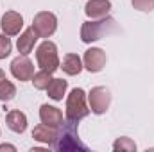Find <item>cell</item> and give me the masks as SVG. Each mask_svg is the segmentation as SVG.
I'll use <instances>...</instances> for the list:
<instances>
[{
  "label": "cell",
  "instance_id": "obj_22",
  "mask_svg": "<svg viewBox=\"0 0 154 152\" xmlns=\"http://www.w3.org/2000/svg\"><path fill=\"white\" fill-rule=\"evenodd\" d=\"M5 149H9V150H14V147H11V145H2V147H0V150H5Z\"/></svg>",
  "mask_w": 154,
  "mask_h": 152
},
{
  "label": "cell",
  "instance_id": "obj_20",
  "mask_svg": "<svg viewBox=\"0 0 154 152\" xmlns=\"http://www.w3.org/2000/svg\"><path fill=\"white\" fill-rule=\"evenodd\" d=\"M115 150H136V145L129 140V138H120L115 141Z\"/></svg>",
  "mask_w": 154,
  "mask_h": 152
},
{
  "label": "cell",
  "instance_id": "obj_12",
  "mask_svg": "<svg viewBox=\"0 0 154 152\" xmlns=\"http://www.w3.org/2000/svg\"><path fill=\"white\" fill-rule=\"evenodd\" d=\"M111 9L109 0H90L86 4V14L90 18H104Z\"/></svg>",
  "mask_w": 154,
  "mask_h": 152
},
{
  "label": "cell",
  "instance_id": "obj_17",
  "mask_svg": "<svg viewBox=\"0 0 154 152\" xmlns=\"http://www.w3.org/2000/svg\"><path fill=\"white\" fill-rule=\"evenodd\" d=\"M16 95V88L13 86V82L7 81L5 74L0 70V100H11Z\"/></svg>",
  "mask_w": 154,
  "mask_h": 152
},
{
  "label": "cell",
  "instance_id": "obj_15",
  "mask_svg": "<svg viewBox=\"0 0 154 152\" xmlns=\"http://www.w3.org/2000/svg\"><path fill=\"white\" fill-rule=\"evenodd\" d=\"M63 72L68 74V75H77L81 70H82V63H81V57L77 54H66L65 59H63V65H61Z\"/></svg>",
  "mask_w": 154,
  "mask_h": 152
},
{
  "label": "cell",
  "instance_id": "obj_5",
  "mask_svg": "<svg viewBox=\"0 0 154 152\" xmlns=\"http://www.w3.org/2000/svg\"><path fill=\"white\" fill-rule=\"evenodd\" d=\"M32 27H34V31L38 32L39 38H48V36L54 34V31H56V27H57V20H56V16H54L52 13L41 11V13H38V14L34 16Z\"/></svg>",
  "mask_w": 154,
  "mask_h": 152
},
{
  "label": "cell",
  "instance_id": "obj_13",
  "mask_svg": "<svg viewBox=\"0 0 154 152\" xmlns=\"http://www.w3.org/2000/svg\"><path fill=\"white\" fill-rule=\"evenodd\" d=\"M56 136H57V127H50L47 123H41L38 127H34V131H32V138L34 140L48 143V145H52L56 141Z\"/></svg>",
  "mask_w": 154,
  "mask_h": 152
},
{
  "label": "cell",
  "instance_id": "obj_11",
  "mask_svg": "<svg viewBox=\"0 0 154 152\" xmlns=\"http://www.w3.org/2000/svg\"><path fill=\"white\" fill-rule=\"evenodd\" d=\"M36 39H38V32L34 31V27H29L20 38H18V52L22 54V56H27V54H31L32 52V48H34V43H36Z\"/></svg>",
  "mask_w": 154,
  "mask_h": 152
},
{
  "label": "cell",
  "instance_id": "obj_14",
  "mask_svg": "<svg viewBox=\"0 0 154 152\" xmlns=\"http://www.w3.org/2000/svg\"><path fill=\"white\" fill-rule=\"evenodd\" d=\"M5 122H7V127L14 132H23L27 129V116L22 113V111H9L5 116Z\"/></svg>",
  "mask_w": 154,
  "mask_h": 152
},
{
  "label": "cell",
  "instance_id": "obj_8",
  "mask_svg": "<svg viewBox=\"0 0 154 152\" xmlns=\"http://www.w3.org/2000/svg\"><path fill=\"white\" fill-rule=\"evenodd\" d=\"M0 27H2V31H4L7 36H16V34L20 32V29L23 27V18H22V14H18V13H14V11H7V13L2 16Z\"/></svg>",
  "mask_w": 154,
  "mask_h": 152
},
{
  "label": "cell",
  "instance_id": "obj_3",
  "mask_svg": "<svg viewBox=\"0 0 154 152\" xmlns=\"http://www.w3.org/2000/svg\"><path fill=\"white\" fill-rule=\"evenodd\" d=\"M36 59L41 70L54 74L59 68V59H57V48L52 41H43L36 50Z\"/></svg>",
  "mask_w": 154,
  "mask_h": 152
},
{
  "label": "cell",
  "instance_id": "obj_21",
  "mask_svg": "<svg viewBox=\"0 0 154 152\" xmlns=\"http://www.w3.org/2000/svg\"><path fill=\"white\" fill-rule=\"evenodd\" d=\"M134 9L138 11H152L154 9V0H131Z\"/></svg>",
  "mask_w": 154,
  "mask_h": 152
},
{
  "label": "cell",
  "instance_id": "obj_7",
  "mask_svg": "<svg viewBox=\"0 0 154 152\" xmlns=\"http://www.w3.org/2000/svg\"><path fill=\"white\" fill-rule=\"evenodd\" d=\"M11 74L16 79H20V81H31L32 75H34V66L27 59V56H20V57L13 59V63H11Z\"/></svg>",
  "mask_w": 154,
  "mask_h": 152
},
{
  "label": "cell",
  "instance_id": "obj_4",
  "mask_svg": "<svg viewBox=\"0 0 154 152\" xmlns=\"http://www.w3.org/2000/svg\"><path fill=\"white\" fill-rule=\"evenodd\" d=\"M90 109L86 106V95L81 88L72 90V93L68 95V100H66V118L68 120H74L79 122L81 118L88 116Z\"/></svg>",
  "mask_w": 154,
  "mask_h": 152
},
{
  "label": "cell",
  "instance_id": "obj_16",
  "mask_svg": "<svg viewBox=\"0 0 154 152\" xmlns=\"http://www.w3.org/2000/svg\"><path fill=\"white\" fill-rule=\"evenodd\" d=\"M66 86H68L66 81H63V79H52L50 84H48V88H47L48 97L54 99V100H61L63 95H65V91H66Z\"/></svg>",
  "mask_w": 154,
  "mask_h": 152
},
{
  "label": "cell",
  "instance_id": "obj_2",
  "mask_svg": "<svg viewBox=\"0 0 154 152\" xmlns=\"http://www.w3.org/2000/svg\"><path fill=\"white\" fill-rule=\"evenodd\" d=\"M115 31V20L113 18H99L97 22H86L81 29V39L84 43H91L104 38L106 34Z\"/></svg>",
  "mask_w": 154,
  "mask_h": 152
},
{
  "label": "cell",
  "instance_id": "obj_9",
  "mask_svg": "<svg viewBox=\"0 0 154 152\" xmlns=\"http://www.w3.org/2000/svg\"><path fill=\"white\" fill-rule=\"evenodd\" d=\"M106 65V54L100 48H88L84 52V66L90 72H100Z\"/></svg>",
  "mask_w": 154,
  "mask_h": 152
},
{
  "label": "cell",
  "instance_id": "obj_18",
  "mask_svg": "<svg viewBox=\"0 0 154 152\" xmlns=\"http://www.w3.org/2000/svg\"><path fill=\"white\" fill-rule=\"evenodd\" d=\"M31 81H32L34 88H38V90H47L48 84H50V81H52V77H50V72L41 70V72H38V74H34Z\"/></svg>",
  "mask_w": 154,
  "mask_h": 152
},
{
  "label": "cell",
  "instance_id": "obj_10",
  "mask_svg": "<svg viewBox=\"0 0 154 152\" xmlns=\"http://www.w3.org/2000/svg\"><path fill=\"white\" fill-rule=\"evenodd\" d=\"M39 118H41V123H47V125H50V127H59L61 123H63V113L57 109V108H54V106H48V104H45V106H41V109H39Z\"/></svg>",
  "mask_w": 154,
  "mask_h": 152
},
{
  "label": "cell",
  "instance_id": "obj_6",
  "mask_svg": "<svg viewBox=\"0 0 154 152\" xmlns=\"http://www.w3.org/2000/svg\"><path fill=\"white\" fill-rule=\"evenodd\" d=\"M88 99H90V108H91V111L97 113V114L104 113V111L109 108V102H111V95H109V91H108L106 88H102V86L93 88V90L90 91Z\"/></svg>",
  "mask_w": 154,
  "mask_h": 152
},
{
  "label": "cell",
  "instance_id": "obj_1",
  "mask_svg": "<svg viewBox=\"0 0 154 152\" xmlns=\"http://www.w3.org/2000/svg\"><path fill=\"white\" fill-rule=\"evenodd\" d=\"M56 150H88L84 143H81L79 134H77V122L74 120H63L59 125L56 141L52 143Z\"/></svg>",
  "mask_w": 154,
  "mask_h": 152
},
{
  "label": "cell",
  "instance_id": "obj_19",
  "mask_svg": "<svg viewBox=\"0 0 154 152\" xmlns=\"http://www.w3.org/2000/svg\"><path fill=\"white\" fill-rule=\"evenodd\" d=\"M11 54V39L7 34H0V59H5Z\"/></svg>",
  "mask_w": 154,
  "mask_h": 152
}]
</instances>
